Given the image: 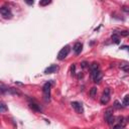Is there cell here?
<instances>
[{"instance_id":"6da1fadb","label":"cell","mask_w":129,"mask_h":129,"mask_svg":"<svg viewBox=\"0 0 129 129\" xmlns=\"http://www.w3.org/2000/svg\"><path fill=\"white\" fill-rule=\"evenodd\" d=\"M50 87H51V84L50 82L45 83L44 88H42V93H44V99L45 102H49L50 100Z\"/></svg>"},{"instance_id":"7a4b0ae2","label":"cell","mask_w":129,"mask_h":129,"mask_svg":"<svg viewBox=\"0 0 129 129\" xmlns=\"http://www.w3.org/2000/svg\"><path fill=\"white\" fill-rule=\"evenodd\" d=\"M69 53H70V46H69V45L64 46V48L60 50V53L58 54V60H60V61H63V60H64V59L68 57Z\"/></svg>"},{"instance_id":"3957f363","label":"cell","mask_w":129,"mask_h":129,"mask_svg":"<svg viewBox=\"0 0 129 129\" xmlns=\"http://www.w3.org/2000/svg\"><path fill=\"white\" fill-rule=\"evenodd\" d=\"M109 101H110V89L107 88V89H105L104 93H103L100 102H101V104L106 105V104H108Z\"/></svg>"},{"instance_id":"277c9868","label":"cell","mask_w":129,"mask_h":129,"mask_svg":"<svg viewBox=\"0 0 129 129\" xmlns=\"http://www.w3.org/2000/svg\"><path fill=\"white\" fill-rule=\"evenodd\" d=\"M0 13H1V15L3 16V18H11L12 17V13H11V11L9 8H7L5 6H2L1 8H0Z\"/></svg>"},{"instance_id":"5b68a950","label":"cell","mask_w":129,"mask_h":129,"mask_svg":"<svg viewBox=\"0 0 129 129\" xmlns=\"http://www.w3.org/2000/svg\"><path fill=\"white\" fill-rule=\"evenodd\" d=\"M72 107L75 109V111L77 113H80L82 114L84 112V110H83V106H82V104H80L79 102H72Z\"/></svg>"},{"instance_id":"8992f818","label":"cell","mask_w":129,"mask_h":129,"mask_svg":"<svg viewBox=\"0 0 129 129\" xmlns=\"http://www.w3.org/2000/svg\"><path fill=\"white\" fill-rule=\"evenodd\" d=\"M59 66L57 64H51L49 68H46L45 70V74H54V73H57L59 71Z\"/></svg>"},{"instance_id":"52a82bcc","label":"cell","mask_w":129,"mask_h":129,"mask_svg":"<svg viewBox=\"0 0 129 129\" xmlns=\"http://www.w3.org/2000/svg\"><path fill=\"white\" fill-rule=\"evenodd\" d=\"M92 77H93V80H94L95 83H100L102 78H103V74L101 73V71H98L94 75H92Z\"/></svg>"},{"instance_id":"ba28073f","label":"cell","mask_w":129,"mask_h":129,"mask_svg":"<svg viewBox=\"0 0 129 129\" xmlns=\"http://www.w3.org/2000/svg\"><path fill=\"white\" fill-rule=\"evenodd\" d=\"M82 49H83V45H82L81 42H77V44H75L74 48H73V50H74V51H75V54H76V55L81 54Z\"/></svg>"},{"instance_id":"9c48e42d","label":"cell","mask_w":129,"mask_h":129,"mask_svg":"<svg viewBox=\"0 0 129 129\" xmlns=\"http://www.w3.org/2000/svg\"><path fill=\"white\" fill-rule=\"evenodd\" d=\"M90 70H91V74L92 75H94L98 71H100V70H99V64L96 63V62H94L91 66H90Z\"/></svg>"},{"instance_id":"30bf717a","label":"cell","mask_w":129,"mask_h":129,"mask_svg":"<svg viewBox=\"0 0 129 129\" xmlns=\"http://www.w3.org/2000/svg\"><path fill=\"white\" fill-rule=\"evenodd\" d=\"M29 107H30L32 110L36 111V112H41V111H42L41 107L38 104H36V103H30V104H29Z\"/></svg>"},{"instance_id":"8fae6325","label":"cell","mask_w":129,"mask_h":129,"mask_svg":"<svg viewBox=\"0 0 129 129\" xmlns=\"http://www.w3.org/2000/svg\"><path fill=\"white\" fill-rule=\"evenodd\" d=\"M113 108H109V109H107L106 111H105V119L107 120V119H109L111 116H113Z\"/></svg>"},{"instance_id":"7c38bea8","label":"cell","mask_w":129,"mask_h":129,"mask_svg":"<svg viewBox=\"0 0 129 129\" xmlns=\"http://www.w3.org/2000/svg\"><path fill=\"white\" fill-rule=\"evenodd\" d=\"M7 92H9L10 94H13V95H17V96H20L21 95V93L18 91V90H16L14 88H9Z\"/></svg>"},{"instance_id":"4fadbf2b","label":"cell","mask_w":129,"mask_h":129,"mask_svg":"<svg viewBox=\"0 0 129 129\" xmlns=\"http://www.w3.org/2000/svg\"><path fill=\"white\" fill-rule=\"evenodd\" d=\"M120 69L123 71H129V64L126 63H123V64H120Z\"/></svg>"},{"instance_id":"5bb4252c","label":"cell","mask_w":129,"mask_h":129,"mask_svg":"<svg viewBox=\"0 0 129 129\" xmlns=\"http://www.w3.org/2000/svg\"><path fill=\"white\" fill-rule=\"evenodd\" d=\"M111 38H112V40L115 42V44H119V42H120V40H119V36L117 35V34H116V33H114V34H112V37H111Z\"/></svg>"},{"instance_id":"9a60e30c","label":"cell","mask_w":129,"mask_h":129,"mask_svg":"<svg viewBox=\"0 0 129 129\" xmlns=\"http://www.w3.org/2000/svg\"><path fill=\"white\" fill-rule=\"evenodd\" d=\"M96 94H97V88L96 87H93L91 90H90V96H91L92 98H94L96 96Z\"/></svg>"},{"instance_id":"2e32d148","label":"cell","mask_w":129,"mask_h":129,"mask_svg":"<svg viewBox=\"0 0 129 129\" xmlns=\"http://www.w3.org/2000/svg\"><path fill=\"white\" fill-rule=\"evenodd\" d=\"M8 109H7V107L5 106V104H4L3 102H1V104H0V112L1 113H4V112H6Z\"/></svg>"},{"instance_id":"e0dca14e","label":"cell","mask_w":129,"mask_h":129,"mask_svg":"<svg viewBox=\"0 0 129 129\" xmlns=\"http://www.w3.org/2000/svg\"><path fill=\"white\" fill-rule=\"evenodd\" d=\"M107 123H108L109 125H113V124L115 123V117L114 116H111L109 119H107Z\"/></svg>"},{"instance_id":"ac0fdd59","label":"cell","mask_w":129,"mask_h":129,"mask_svg":"<svg viewBox=\"0 0 129 129\" xmlns=\"http://www.w3.org/2000/svg\"><path fill=\"white\" fill-rule=\"evenodd\" d=\"M50 3H51L50 0H45V1H40V6H45V5H49Z\"/></svg>"},{"instance_id":"d6986e66","label":"cell","mask_w":129,"mask_h":129,"mask_svg":"<svg viewBox=\"0 0 129 129\" xmlns=\"http://www.w3.org/2000/svg\"><path fill=\"white\" fill-rule=\"evenodd\" d=\"M123 105L124 106H128L129 105V96L124 97V99H123Z\"/></svg>"},{"instance_id":"ffe728a7","label":"cell","mask_w":129,"mask_h":129,"mask_svg":"<svg viewBox=\"0 0 129 129\" xmlns=\"http://www.w3.org/2000/svg\"><path fill=\"white\" fill-rule=\"evenodd\" d=\"M114 108H116V109H120V108H121V105H120V103H119L118 101H115V103H114Z\"/></svg>"},{"instance_id":"44dd1931","label":"cell","mask_w":129,"mask_h":129,"mask_svg":"<svg viewBox=\"0 0 129 129\" xmlns=\"http://www.w3.org/2000/svg\"><path fill=\"white\" fill-rule=\"evenodd\" d=\"M120 34H121V36H127V35H129V31H127V30H123V31L120 32Z\"/></svg>"},{"instance_id":"7402d4cb","label":"cell","mask_w":129,"mask_h":129,"mask_svg":"<svg viewBox=\"0 0 129 129\" xmlns=\"http://www.w3.org/2000/svg\"><path fill=\"white\" fill-rule=\"evenodd\" d=\"M75 71H76V64H73V66L71 67V73H72V75H75L76 74Z\"/></svg>"},{"instance_id":"603a6c76","label":"cell","mask_w":129,"mask_h":129,"mask_svg":"<svg viewBox=\"0 0 129 129\" xmlns=\"http://www.w3.org/2000/svg\"><path fill=\"white\" fill-rule=\"evenodd\" d=\"M122 10L124 12H127V13H129V6H122Z\"/></svg>"},{"instance_id":"cb8c5ba5","label":"cell","mask_w":129,"mask_h":129,"mask_svg":"<svg viewBox=\"0 0 129 129\" xmlns=\"http://www.w3.org/2000/svg\"><path fill=\"white\" fill-rule=\"evenodd\" d=\"M81 67L83 68V69L87 68V67H88V63H87V62H82V64H81Z\"/></svg>"},{"instance_id":"d4e9b609","label":"cell","mask_w":129,"mask_h":129,"mask_svg":"<svg viewBox=\"0 0 129 129\" xmlns=\"http://www.w3.org/2000/svg\"><path fill=\"white\" fill-rule=\"evenodd\" d=\"M120 49H122V50H129V46H121Z\"/></svg>"},{"instance_id":"484cf974","label":"cell","mask_w":129,"mask_h":129,"mask_svg":"<svg viewBox=\"0 0 129 129\" xmlns=\"http://www.w3.org/2000/svg\"><path fill=\"white\" fill-rule=\"evenodd\" d=\"M26 3L29 4V5H32V4H33V1H26Z\"/></svg>"},{"instance_id":"4316f807","label":"cell","mask_w":129,"mask_h":129,"mask_svg":"<svg viewBox=\"0 0 129 129\" xmlns=\"http://www.w3.org/2000/svg\"><path fill=\"white\" fill-rule=\"evenodd\" d=\"M127 120H128V121H129V116H128V117H127Z\"/></svg>"}]
</instances>
